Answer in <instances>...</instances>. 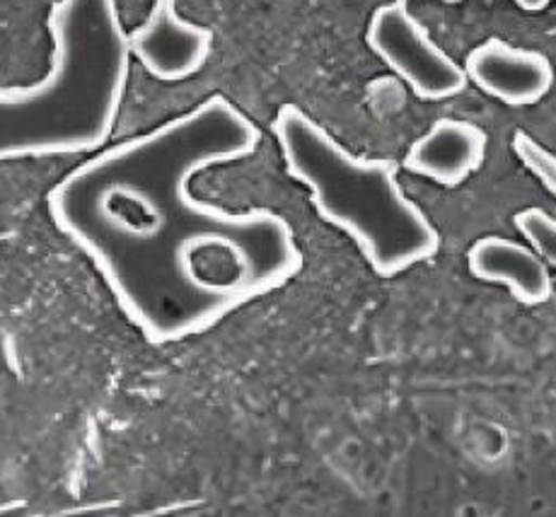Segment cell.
<instances>
[{"label": "cell", "mask_w": 556, "mask_h": 517, "mask_svg": "<svg viewBox=\"0 0 556 517\" xmlns=\"http://www.w3.org/2000/svg\"><path fill=\"white\" fill-rule=\"evenodd\" d=\"M252 118L223 94L83 160L51 187L49 218L92 264L128 325L155 346L218 327L301 274L283 215L194 197L199 172L260 148Z\"/></svg>", "instance_id": "cell-1"}, {"label": "cell", "mask_w": 556, "mask_h": 517, "mask_svg": "<svg viewBox=\"0 0 556 517\" xmlns=\"http://www.w3.org/2000/svg\"><path fill=\"white\" fill-rule=\"evenodd\" d=\"M49 35L45 78L0 88V163L98 153L114 131L131 71L116 0H56Z\"/></svg>", "instance_id": "cell-2"}, {"label": "cell", "mask_w": 556, "mask_h": 517, "mask_svg": "<svg viewBox=\"0 0 556 517\" xmlns=\"http://www.w3.org/2000/svg\"><path fill=\"white\" fill-rule=\"evenodd\" d=\"M271 128L288 175L307 187L319 218L346 232L380 278L441 250L435 225L400 187L394 160L349 153L295 104H283Z\"/></svg>", "instance_id": "cell-3"}, {"label": "cell", "mask_w": 556, "mask_h": 517, "mask_svg": "<svg viewBox=\"0 0 556 517\" xmlns=\"http://www.w3.org/2000/svg\"><path fill=\"white\" fill-rule=\"evenodd\" d=\"M368 47L424 102H441L467 88L465 68L435 45L406 0L380 5L366 31Z\"/></svg>", "instance_id": "cell-4"}, {"label": "cell", "mask_w": 556, "mask_h": 517, "mask_svg": "<svg viewBox=\"0 0 556 517\" xmlns=\"http://www.w3.org/2000/svg\"><path fill=\"white\" fill-rule=\"evenodd\" d=\"M177 0H153V10L141 27L128 31V51L155 80L179 83L206 66L213 31L179 17Z\"/></svg>", "instance_id": "cell-5"}, {"label": "cell", "mask_w": 556, "mask_h": 517, "mask_svg": "<svg viewBox=\"0 0 556 517\" xmlns=\"http://www.w3.org/2000/svg\"><path fill=\"white\" fill-rule=\"evenodd\" d=\"M465 75L481 92L510 106L540 102L554 85L552 61L544 53L496 37L467 53Z\"/></svg>", "instance_id": "cell-6"}, {"label": "cell", "mask_w": 556, "mask_h": 517, "mask_svg": "<svg viewBox=\"0 0 556 517\" xmlns=\"http://www.w3.org/2000/svg\"><path fill=\"white\" fill-rule=\"evenodd\" d=\"M486 134L465 118H438L404 157L412 175L441 187H459L484 165Z\"/></svg>", "instance_id": "cell-7"}, {"label": "cell", "mask_w": 556, "mask_h": 517, "mask_svg": "<svg viewBox=\"0 0 556 517\" xmlns=\"http://www.w3.org/2000/svg\"><path fill=\"white\" fill-rule=\"evenodd\" d=\"M469 274L479 281L506 286L522 305H544L552 298V276L547 264L506 237H481L467 254Z\"/></svg>", "instance_id": "cell-8"}, {"label": "cell", "mask_w": 556, "mask_h": 517, "mask_svg": "<svg viewBox=\"0 0 556 517\" xmlns=\"http://www.w3.org/2000/svg\"><path fill=\"white\" fill-rule=\"evenodd\" d=\"M516 228L532 244V252L556 268V220L552 215L542 209H526L516 213Z\"/></svg>", "instance_id": "cell-9"}, {"label": "cell", "mask_w": 556, "mask_h": 517, "mask_svg": "<svg viewBox=\"0 0 556 517\" xmlns=\"http://www.w3.org/2000/svg\"><path fill=\"white\" fill-rule=\"evenodd\" d=\"M513 153L518 155L520 163L526 165L532 175L542 181V187L556 199V155L549 153L544 146H540L526 131L513 134Z\"/></svg>", "instance_id": "cell-10"}, {"label": "cell", "mask_w": 556, "mask_h": 517, "mask_svg": "<svg viewBox=\"0 0 556 517\" xmlns=\"http://www.w3.org/2000/svg\"><path fill=\"white\" fill-rule=\"evenodd\" d=\"M520 10H528V13H540V10L547 8L552 0H513Z\"/></svg>", "instance_id": "cell-11"}, {"label": "cell", "mask_w": 556, "mask_h": 517, "mask_svg": "<svg viewBox=\"0 0 556 517\" xmlns=\"http://www.w3.org/2000/svg\"><path fill=\"white\" fill-rule=\"evenodd\" d=\"M455 517H486V515H484V510H481V505L465 503V505H459Z\"/></svg>", "instance_id": "cell-12"}, {"label": "cell", "mask_w": 556, "mask_h": 517, "mask_svg": "<svg viewBox=\"0 0 556 517\" xmlns=\"http://www.w3.org/2000/svg\"><path fill=\"white\" fill-rule=\"evenodd\" d=\"M441 3H463V0H441Z\"/></svg>", "instance_id": "cell-13"}, {"label": "cell", "mask_w": 556, "mask_h": 517, "mask_svg": "<svg viewBox=\"0 0 556 517\" xmlns=\"http://www.w3.org/2000/svg\"><path fill=\"white\" fill-rule=\"evenodd\" d=\"M489 517H504V515H489Z\"/></svg>", "instance_id": "cell-14"}]
</instances>
